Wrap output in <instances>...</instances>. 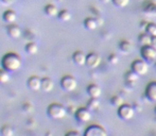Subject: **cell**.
Here are the masks:
<instances>
[{
  "mask_svg": "<svg viewBox=\"0 0 156 136\" xmlns=\"http://www.w3.org/2000/svg\"><path fill=\"white\" fill-rule=\"evenodd\" d=\"M2 67L5 70L10 72L17 71L18 69H20L21 67V59L18 54L16 53H6L5 55L2 58L1 61Z\"/></svg>",
  "mask_w": 156,
  "mask_h": 136,
  "instance_id": "6da1fadb",
  "label": "cell"
},
{
  "mask_svg": "<svg viewBox=\"0 0 156 136\" xmlns=\"http://www.w3.org/2000/svg\"><path fill=\"white\" fill-rule=\"evenodd\" d=\"M66 114H67V109L62 104H58V103H52L47 109V115L53 120L63 119L66 116Z\"/></svg>",
  "mask_w": 156,
  "mask_h": 136,
  "instance_id": "7a4b0ae2",
  "label": "cell"
},
{
  "mask_svg": "<svg viewBox=\"0 0 156 136\" xmlns=\"http://www.w3.org/2000/svg\"><path fill=\"white\" fill-rule=\"evenodd\" d=\"M78 82L76 80L71 76H65L61 80V86L63 87V89H65L66 91H72L76 89Z\"/></svg>",
  "mask_w": 156,
  "mask_h": 136,
  "instance_id": "3957f363",
  "label": "cell"
},
{
  "mask_svg": "<svg viewBox=\"0 0 156 136\" xmlns=\"http://www.w3.org/2000/svg\"><path fill=\"white\" fill-rule=\"evenodd\" d=\"M134 113H135L134 109L127 104L121 105V106L119 107V109H118V116L123 120L132 119V118L134 117Z\"/></svg>",
  "mask_w": 156,
  "mask_h": 136,
  "instance_id": "277c9868",
  "label": "cell"
},
{
  "mask_svg": "<svg viewBox=\"0 0 156 136\" xmlns=\"http://www.w3.org/2000/svg\"><path fill=\"white\" fill-rule=\"evenodd\" d=\"M132 70H133L134 72H136L138 76H144V74H146L147 72H148L149 66L144 61L137 60V61H135V62H133V64H132Z\"/></svg>",
  "mask_w": 156,
  "mask_h": 136,
  "instance_id": "5b68a950",
  "label": "cell"
},
{
  "mask_svg": "<svg viewBox=\"0 0 156 136\" xmlns=\"http://www.w3.org/2000/svg\"><path fill=\"white\" fill-rule=\"evenodd\" d=\"M141 56L147 61H154L156 59V48L151 45L144 46L141 48Z\"/></svg>",
  "mask_w": 156,
  "mask_h": 136,
  "instance_id": "8992f818",
  "label": "cell"
},
{
  "mask_svg": "<svg viewBox=\"0 0 156 136\" xmlns=\"http://www.w3.org/2000/svg\"><path fill=\"white\" fill-rule=\"evenodd\" d=\"M84 135L85 136H106L107 132L100 126H90L85 131Z\"/></svg>",
  "mask_w": 156,
  "mask_h": 136,
  "instance_id": "52a82bcc",
  "label": "cell"
},
{
  "mask_svg": "<svg viewBox=\"0 0 156 136\" xmlns=\"http://www.w3.org/2000/svg\"><path fill=\"white\" fill-rule=\"evenodd\" d=\"M76 118L80 122H88L91 119V114L89 112V109H79L76 112Z\"/></svg>",
  "mask_w": 156,
  "mask_h": 136,
  "instance_id": "ba28073f",
  "label": "cell"
},
{
  "mask_svg": "<svg viewBox=\"0 0 156 136\" xmlns=\"http://www.w3.org/2000/svg\"><path fill=\"white\" fill-rule=\"evenodd\" d=\"M28 87H29L31 91H38L39 89L41 88V80L38 78V77H30L29 79H28Z\"/></svg>",
  "mask_w": 156,
  "mask_h": 136,
  "instance_id": "9c48e42d",
  "label": "cell"
},
{
  "mask_svg": "<svg viewBox=\"0 0 156 136\" xmlns=\"http://www.w3.org/2000/svg\"><path fill=\"white\" fill-rule=\"evenodd\" d=\"M101 59L98 54L96 53H89L86 56V65L89 68H96L100 65Z\"/></svg>",
  "mask_w": 156,
  "mask_h": 136,
  "instance_id": "30bf717a",
  "label": "cell"
},
{
  "mask_svg": "<svg viewBox=\"0 0 156 136\" xmlns=\"http://www.w3.org/2000/svg\"><path fill=\"white\" fill-rule=\"evenodd\" d=\"M6 31H8L9 36L12 37V38H18L23 34L20 28L18 26L14 25V23H10V26H8V28H6Z\"/></svg>",
  "mask_w": 156,
  "mask_h": 136,
  "instance_id": "8fae6325",
  "label": "cell"
},
{
  "mask_svg": "<svg viewBox=\"0 0 156 136\" xmlns=\"http://www.w3.org/2000/svg\"><path fill=\"white\" fill-rule=\"evenodd\" d=\"M146 95L150 101L156 102V82H152L147 86Z\"/></svg>",
  "mask_w": 156,
  "mask_h": 136,
  "instance_id": "7c38bea8",
  "label": "cell"
},
{
  "mask_svg": "<svg viewBox=\"0 0 156 136\" xmlns=\"http://www.w3.org/2000/svg\"><path fill=\"white\" fill-rule=\"evenodd\" d=\"M86 56L87 55H85L82 51H76V52H74L73 55H72V60H73V62L76 63V65L82 66V65L86 64Z\"/></svg>",
  "mask_w": 156,
  "mask_h": 136,
  "instance_id": "4fadbf2b",
  "label": "cell"
},
{
  "mask_svg": "<svg viewBox=\"0 0 156 136\" xmlns=\"http://www.w3.org/2000/svg\"><path fill=\"white\" fill-rule=\"evenodd\" d=\"M87 93L91 98H99L101 96V88L96 84H90L87 87Z\"/></svg>",
  "mask_w": 156,
  "mask_h": 136,
  "instance_id": "5bb4252c",
  "label": "cell"
},
{
  "mask_svg": "<svg viewBox=\"0 0 156 136\" xmlns=\"http://www.w3.org/2000/svg\"><path fill=\"white\" fill-rule=\"evenodd\" d=\"M54 87V83L52 79L50 78H44L41 79V89L44 91H51Z\"/></svg>",
  "mask_w": 156,
  "mask_h": 136,
  "instance_id": "9a60e30c",
  "label": "cell"
},
{
  "mask_svg": "<svg viewBox=\"0 0 156 136\" xmlns=\"http://www.w3.org/2000/svg\"><path fill=\"white\" fill-rule=\"evenodd\" d=\"M16 18H17V15H16V13H15L14 11L8 10V11H5V12L3 13V20L5 21V23H15Z\"/></svg>",
  "mask_w": 156,
  "mask_h": 136,
  "instance_id": "2e32d148",
  "label": "cell"
},
{
  "mask_svg": "<svg viewBox=\"0 0 156 136\" xmlns=\"http://www.w3.org/2000/svg\"><path fill=\"white\" fill-rule=\"evenodd\" d=\"M45 13L50 17L58 16V8H56V5H54V4H51V3L47 4V5L45 6Z\"/></svg>",
  "mask_w": 156,
  "mask_h": 136,
  "instance_id": "e0dca14e",
  "label": "cell"
},
{
  "mask_svg": "<svg viewBox=\"0 0 156 136\" xmlns=\"http://www.w3.org/2000/svg\"><path fill=\"white\" fill-rule=\"evenodd\" d=\"M25 49L28 54H35V53H37V51H38V46H37L36 43L30 41V43H28L27 45H26Z\"/></svg>",
  "mask_w": 156,
  "mask_h": 136,
  "instance_id": "ac0fdd59",
  "label": "cell"
},
{
  "mask_svg": "<svg viewBox=\"0 0 156 136\" xmlns=\"http://www.w3.org/2000/svg\"><path fill=\"white\" fill-rule=\"evenodd\" d=\"M84 26H85V28L88 30H94L98 27V23H97V20L94 18L89 17V18H86L84 20Z\"/></svg>",
  "mask_w": 156,
  "mask_h": 136,
  "instance_id": "d6986e66",
  "label": "cell"
},
{
  "mask_svg": "<svg viewBox=\"0 0 156 136\" xmlns=\"http://www.w3.org/2000/svg\"><path fill=\"white\" fill-rule=\"evenodd\" d=\"M58 19L62 21H68V20H70V18H71V13L67 10H62L58 12Z\"/></svg>",
  "mask_w": 156,
  "mask_h": 136,
  "instance_id": "ffe728a7",
  "label": "cell"
},
{
  "mask_svg": "<svg viewBox=\"0 0 156 136\" xmlns=\"http://www.w3.org/2000/svg\"><path fill=\"white\" fill-rule=\"evenodd\" d=\"M10 80V74H9V71L3 69H0V84H5V83L9 82Z\"/></svg>",
  "mask_w": 156,
  "mask_h": 136,
  "instance_id": "44dd1931",
  "label": "cell"
},
{
  "mask_svg": "<svg viewBox=\"0 0 156 136\" xmlns=\"http://www.w3.org/2000/svg\"><path fill=\"white\" fill-rule=\"evenodd\" d=\"M139 43L144 46L151 45L152 43V38L150 37V34H141L139 36Z\"/></svg>",
  "mask_w": 156,
  "mask_h": 136,
  "instance_id": "7402d4cb",
  "label": "cell"
},
{
  "mask_svg": "<svg viewBox=\"0 0 156 136\" xmlns=\"http://www.w3.org/2000/svg\"><path fill=\"white\" fill-rule=\"evenodd\" d=\"M0 134L2 136H13L14 135V130L9 126H3L0 130Z\"/></svg>",
  "mask_w": 156,
  "mask_h": 136,
  "instance_id": "603a6c76",
  "label": "cell"
},
{
  "mask_svg": "<svg viewBox=\"0 0 156 136\" xmlns=\"http://www.w3.org/2000/svg\"><path fill=\"white\" fill-rule=\"evenodd\" d=\"M119 47H120V49H121V51H123L124 53H127V52H129V51H131V49H132L131 43H129V41H121V43H120Z\"/></svg>",
  "mask_w": 156,
  "mask_h": 136,
  "instance_id": "cb8c5ba5",
  "label": "cell"
},
{
  "mask_svg": "<svg viewBox=\"0 0 156 136\" xmlns=\"http://www.w3.org/2000/svg\"><path fill=\"white\" fill-rule=\"evenodd\" d=\"M98 98H91L90 100L88 101L87 103V107H88L89 109H97L99 107V105H100V103H99Z\"/></svg>",
  "mask_w": 156,
  "mask_h": 136,
  "instance_id": "d4e9b609",
  "label": "cell"
},
{
  "mask_svg": "<svg viewBox=\"0 0 156 136\" xmlns=\"http://www.w3.org/2000/svg\"><path fill=\"white\" fill-rule=\"evenodd\" d=\"M23 111L27 114H30L34 111V105L32 103H29V102H26L25 104L23 105Z\"/></svg>",
  "mask_w": 156,
  "mask_h": 136,
  "instance_id": "484cf974",
  "label": "cell"
},
{
  "mask_svg": "<svg viewBox=\"0 0 156 136\" xmlns=\"http://www.w3.org/2000/svg\"><path fill=\"white\" fill-rule=\"evenodd\" d=\"M138 78H139V76L136 72H134L133 70H132V72H129L126 74V80L129 81V82H136L138 80Z\"/></svg>",
  "mask_w": 156,
  "mask_h": 136,
  "instance_id": "4316f807",
  "label": "cell"
},
{
  "mask_svg": "<svg viewBox=\"0 0 156 136\" xmlns=\"http://www.w3.org/2000/svg\"><path fill=\"white\" fill-rule=\"evenodd\" d=\"M147 33L150 34L151 36H156V25L151 23V25L147 26Z\"/></svg>",
  "mask_w": 156,
  "mask_h": 136,
  "instance_id": "83f0119b",
  "label": "cell"
},
{
  "mask_svg": "<svg viewBox=\"0 0 156 136\" xmlns=\"http://www.w3.org/2000/svg\"><path fill=\"white\" fill-rule=\"evenodd\" d=\"M113 2L118 8H125L129 4V0H113Z\"/></svg>",
  "mask_w": 156,
  "mask_h": 136,
  "instance_id": "f1b7e54d",
  "label": "cell"
},
{
  "mask_svg": "<svg viewBox=\"0 0 156 136\" xmlns=\"http://www.w3.org/2000/svg\"><path fill=\"white\" fill-rule=\"evenodd\" d=\"M121 103H122V99L119 97H114L112 99V104L114 105H121Z\"/></svg>",
  "mask_w": 156,
  "mask_h": 136,
  "instance_id": "f546056e",
  "label": "cell"
},
{
  "mask_svg": "<svg viewBox=\"0 0 156 136\" xmlns=\"http://www.w3.org/2000/svg\"><path fill=\"white\" fill-rule=\"evenodd\" d=\"M108 60H109V62L113 63V64H116V63L118 62V58L116 55H111L108 58Z\"/></svg>",
  "mask_w": 156,
  "mask_h": 136,
  "instance_id": "4dcf8cb0",
  "label": "cell"
},
{
  "mask_svg": "<svg viewBox=\"0 0 156 136\" xmlns=\"http://www.w3.org/2000/svg\"><path fill=\"white\" fill-rule=\"evenodd\" d=\"M66 135H68V136H72V135H74V136H79V132H76V131H71V132H68Z\"/></svg>",
  "mask_w": 156,
  "mask_h": 136,
  "instance_id": "1f68e13d",
  "label": "cell"
},
{
  "mask_svg": "<svg viewBox=\"0 0 156 136\" xmlns=\"http://www.w3.org/2000/svg\"><path fill=\"white\" fill-rule=\"evenodd\" d=\"M2 2L5 4H12L13 2H15V0H2Z\"/></svg>",
  "mask_w": 156,
  "mask_h": 136,
  "instance_id": "d6a6232c",
  "label": "cell"
},
{
  "mask_svg": "<svg viewBox=\"0 0 156 136\" xmlns=\"http://www.w3.org/2000/svg\"><path fill=\"white\" fill-rule=\"evenodd\" d=\"M151 45H152L153 47H155V48H156V36H153L152 43H151Z\"/></svg>",
  "mask_w": 156,
  "mask_h": 136,
  "instance_id": "836d02e7",
  "label": "cell"
},
{
  "mask_svg": "<svg viewBox=\"0 0 156 136\" xmlns=\"http://www.w3.org/2000/svg\"><path fill=\"white\" fill-rule=\"evenodd\" d=\"M102 2H108V0H101Z\"/></svg>",
  "mask_w": 156,
  "mask_h": 136,
  "instance_id": "e575fe53",
  "label": "cell"
},
{
  "mask_svg": "<svg viewBox=\"0 0 156 136\" xmlns=\"http://www.w3.org/2000/svg\"><path fill=\"white\" fill-rule=\"evenodd\" d=\"M155 113H156V107H155Z\"/></svg>",
  "mask_w": 156,
  "mask_h": 136,
  "instance_id": "d590c367",
  "label": "cell"
},
{
  "mask_svg": "<svg viewBox=\"0 0 156 136\" xmlns=\"http://www.w3.org/2000/svg\"><path fill=\"white\" fill-rule=\"evenodd\" d=\"M155 69H156V64H155Z\"/></svg>",
  "mask_w": 156,
  "mask_h": 136,
  "instance_id": "8d00e7d4",
  "label": "cell"
}]
</instances>
